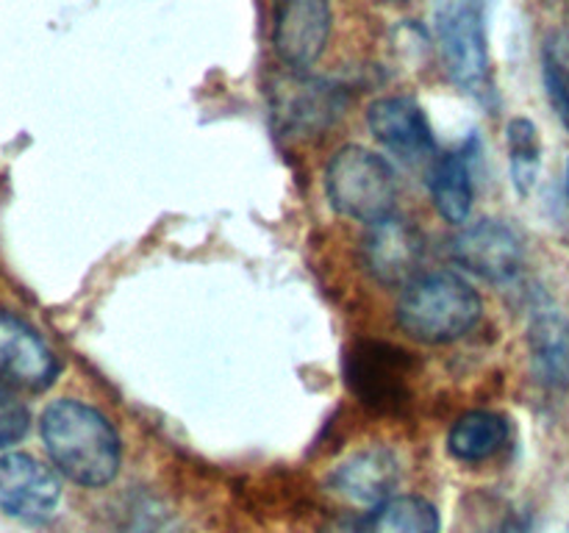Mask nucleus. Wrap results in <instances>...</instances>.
<instances>
[{"mask_svg": "<svg viewBox=\"0 0 569 533\" xmlns=\"http://www.w3.org/2000/svg\"><path fill=\"white\" fill-rule=\"evenodd\" d=\"M39 433L56 470L81 486H106L120 472L122 442L114 425L81 400H53L42 411Z\"/></svg>", "mask_w": 569, "mask_h": 533, "instance_id": "nucleus-1", "label": "nucleus"}, {"mask_svg": "<svg viewBox=\"0 0 569 533\" xmlns=\"http://www.w3.org/2000/svg\"><path fill=\"white\" fill-rule=\"evenodd\" d=\"M483 300L459 272H426L403 286L398 325L422 344H450L481 322Z\"/></svg>", "mask_w": 569, "mask_h": 533, "instance_id": "nucleus-2", "label": "nucleus"}, {"mask_svg": "<svg viewBox=\"0 0 569 533\" xmlns=\"http://www.w3.org/2000/svg\"><path fill=\"white\" fill-rule=\"evenodd\" d=\"M326 194L339 214L372 225L395 214L398 175L381 153L361 144H348L328 161Z\"/></svg>", "mask_w": 569, "mask_h": 533, "instance_id": "nucleus-3", "label": "nucleus"}, {"mask_svg": "<svg viewBox=\"0 0 569 533\" xmlns=\"http://www.w3.org/2000/svg\"><path fill=\"white\" fill-rule=\"evenodd\" d=\"M437 39L456 87L472 98H487L492 92V61H489L481 3L478 0H439Z\"/></svg>", "mask_w": 569, "mask_h": 533, "instance_id": "nucleus-4", "label": "nucleus"}, {"mask_svg": "<svg viewBox=\"0 0 569 533\" xmlns=\"http://www.w3.org/2000/svg\"><path fill=\"white\" fill-rule=\"evenodd\" d=\"M415 359L395 344L365 339L345 355V378L361 405L372 411H400L411 398Z\"/></svg>", "mask_w": 569, "mask_h": 533, "instance_id": "nucleus-5", "label": "nucleus"}, {"mask_svg": "<svg viewBox=\"0 0 569 533\" xmlns=\"http://www.w3.org/2000/svg\"><path fill=\"white\" fill-rule=\"evenodd\" d=\"M345 111V92L309 76H283L272 87V117L287 137H320Z\"/></svg>", "mask_w": 569, "mask_h": 533, "instance_id": "nucleus-6", "label": "nucleus"}, {"mask_svg": "<svg viewBox=\"0 0 569 533\" xmlns=\"http://www.w3.org/2000/svg\"><path fill=\"white\" fill-rule=\"evenodd\" d=\"M450 253L459 266L489 283H509L520 275L526 248L520 233L500 220H478L453 237Z\"/></svg>", "mask_w": 569, "mask_h": 533, "instance_id": "nucleus-7", "label": "nucleus"}, {"mask_svg": "<svg viewBox=\"0 0 569 533\" xmlns=\"http://www.w3.org/2000/svg\"><path fill=\"white\" fill-rule=\"evenodd\" d=\"M331 37L328 0H276L272 3V44L283 64L306 70L326 53Z\"/></svg>", "mask_w": 569, "mask_h": 533, "instance_id": "nucleus-8", "label": "nucleus"}, {"mask_svg": "<svg viewBox=\"0 0 569 533\" xmlns=\"http://www.w3.org/2000/svg\"><path fill=\"white\" fill-rule=\"evenodd\" d=\"M59 355L14 311L0 309V378L26 392H44L59 378Z\"/></svg>", "mask_w": 569, "mask_h": 533, "instance_id": "nucleus-9", "label": "nucleus"}, {"mask_svg": "<svg viewBox=\"0 0 569 533\" xmlns=\"http://www.w3.org/2000/svg\"><path fill=\"white\" fill-rule=\"evenodd\" d=\"M422 255H426V239L400 217H387L367 228L361 242V259L367 272L383 286H406L420 275Z\"/></svg>", "mask_w": 569, "mask_h": 533, "instance_id": "nucleus-10", "label": "nucleus"}, {"mask_svg": "<svg viewBox=\"0 0 569 533\" xmlns=\"http://www.w3.org/2000/svg\"><path fill=\"white\" fill-rule=\"evenodd\" d=\"M367 125L372 137L406 164H422L437 155V137L426 109L417 100L400 94L372 100L367 109Z\"/></svg>", "mask_w": 569, "mask_h": 533, "instance_id": "nucleus-11", "label": "nucleus"}, {"mask_svg": "<svg viewBox=\"0 0 569 533\" xmlns=\"http://www.w3.org/2000/svg\"><path fill=\"white\" fill-rule=\"evenodd\" d=\"M61 500V483L50 466L26 453L0 459V511L22 522H44Z\"/></svg>", "mask_w": 569, "mask_h": 533, "instance_id": "nucleus-12", "label": "nucleus"}, {"mask_svg": "<svg viewBox=\"0 0 569 533\" xmlns=\"http://www.w3.org/2000/svg\"><path fill=\"white\" fill-rule=\"evenodd\" d=\"M528 350L533 375L548 392L569 389V320L545 292H537L528 314Z\"/></svg>", "mask_w": 569, "mask_h": 533, "instance_id": "nucleus-13", "label": "nucleus"}, {"mask_svg": "<svg viewBox=\"0 0 569 533\" xmlns=\"http://www.w3.org/2000/svg\"><path fill=\"white\" fill-rule=\"evenodd\" d=\"M331 489L359 505H378L392 497L400 483L398 459L387 447H365L348 455L328 477Z\"/></svg>", "mask_w": 569, "mask_h": 533, "instance_id": "nucleus-14", "label": "nucleus"}, {"mask_svg": "<svg viewBox=\"0 0 569 533\" xmlns=\"http://www.w3.org/2000/svg\"><path fill=\"white\" fill-rule=\"evenodd\" d=\"M509 422L495 411H467L448 433V450L461 464H483L509 447Z\"/></svg>", "mask_w": 569, "mask_h": 533, "instance_id": "nucleus-15", "label": "nucleus"}, {"mask_svg": "<svg viewBox=\"0 0 569 533\" xmlns=\"http://www.w3.org/2000/svg\"><path fill=\"white\" fill-rule=\"evenodd\" d=\"M428 187H431V198L439 214L453 225H465L472 211L470 159L465 150L439 155L431 167Z\"/></svg>", "mask_w": 569, "mask_h": 533, "instance_id": "nucleus-16", "label": "nucleus"}, {"mask_svg": "<svg viewBox=\"0 0 569 533\" xmlns=\"http://www.w3.org/2000/svg\"><path fill=\"white\" fill-rule=\"evenodd\" d=\"M439 514L428 500L415 494H398L372 505L370 516L356 527V533H439Z\"/></svg>", "mask_w": 569, "mask_h": 533, "instance_id": "nucleus-17", "label": "nucleus"}, {"mask_svg": "<svg viewBox=\"0 0 569 533\" xmlns=\"http://www.w3.org/2000/svg\"><path fill=\"white\" fill-rule=\"evenodd\" d=\"M506 144H509L511 183L522 198H528L542 172V139L537 122L528 117H515L506 125Z\"/></svg>", "mask_w": 569, "mask_h": 533, "instance_id": "nucleus-18", "label": "nucleus"}, {"mask_svg": "<svg viewBox=\"0 0 569 533\" xmlns=\"http://www.w3.org/2000/svg\"><path fill=\"white\" fill-rule=\"evenodd\" d=\"M542 81L556 117H559L561 125L569 131V59L561 53L559 42L545 44Z\"/></svg>", "mask_w": 569, "mask_h": 533, "instance_id": "nucleus-19", "label": "nucleus"}, {"mask_svg": "<svg viewBox=\"0 0 569 533\" xmlns=\"http://www.w3.org/2000/svg\"><path fill=\"white\" fill-rule=\"evenodd\" d=\"M28 428H31V414H28L26 403L17 400L9 389L0 386V450L26 439Z\"/></svg>", "mask_w": 569, "mask_h": 533, "instance_id": "nucleus-20", "label": "nucleus"}, {"mask_svg": "<svg viewBox=\"0 0 569 533\" xmlns=\"http://www.w3.org/2000/svg\"><path fill=\"white\" fill-rule=\"evenodd\" d=\"M565 189H567V200H569V161H567V172H565Z\"/></svg>", "mask_w": 569, "mask_h": 533, "instance_id": "nucleus-21", "label": "nucleus"}, {"mask_svg": "<svg viewBox=\"0 0 569 533\" xmlns=\"http://www.w3.org/2000/svg\"><path fill=\"white\" fill-rule=\"evenodd\" d=\"M506 533H522V527H515V525H509V527H506Z\"/></svg>", "mask_w": 569, "mask_h": 533, "instance_id": "nucleus-22", "label": "nucleus"}, {"mask_svg": "<svg viewBox=\"0 0 569 533\" xmlns=\"http://www.w3.org/2000/svg\"><path fill=\"white\" fill-rule=\"evenodd\" d=\"M395 3H403V0H395Z\"/></svg>", "mask_w": 569, "mask_h": 533, "instance_id": "nucleus-23", "label": "nucleus"}, {"mask_svg": "<svg viewBox=\"0 0 569 533\" xmlns=\"http://www.w3.org/2000/svg\"><path fill=\"white\" fill-rule=\"evenodd\" d=\"M567 533H569V531H567Z\"/></svg>", "mask_w": 569, "mask_h": 533, "instance_id": "nucleus-24", "label": "nucleus"}]
</instances>
